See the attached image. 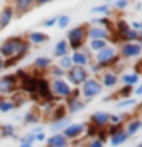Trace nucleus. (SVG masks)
Wrapping results in <instances>:
<instances>
[{
    "label": "nucleus",
    "mask_w": 142,
    "mask_h": 147,
    "mask_svg": "<svg viewBox=\"0 0 142 147\" xmlns=\"http://www.w3.org/2000/svg\"><path fill=\"white\" fill-rule=\"evenodd\" d=\"M29 52H31V45L24 36H9L4 41H0V56L5 59V68L18 65Z\"/></svg>",
    "instance_id": "nucleus-1"
},
{
    "label": "nucleus",
    "mask_w": 142,
    "mask_h": 147,
    "mask_svg": "<svg viewBox=\"0 0 142 147\" xmlns=\"http://www.w3.org/2000/svg\"><path fill=\"white\" fill-rule=\"evenodd\" d=\"M86 29H88V24H79V25H76V27L67 29L65 41L69 43L70 52H76V50L85 49L86 41H88V38H86Z\"/></svg>",
    "instance_id": "nucleus-2"
},
{
    "label": "nucleus",
    "mask_w": 142,
    "mask_h": 147,
    "mask_svg": "<svg viewBox=\"0 0 142 147\" xmlns=\"http://www.w3.org/2000/svg\"><path fill=\"white\" fill-rule=\"evenodd\" d=\"M94 61L101 65L104 70H113L117 68V65H121V56H119V50L115 45H108L101 52L94 54Z\"/></svg>",
    "instance_id": "nucleus-3"
},
{
    "label": "nucleus",
    "mask_w": 142,
    "mask_h": 147,
    "mask_svg": "<svg viewBox=\"0 0 142 147\" xmlns=\"http://www.w3.org/2000/svg\"><path fill=\"white\" fill-rule=\"evenodd\" d=\"M103 90H104V88L99 83V79H97V77H88L85 83L79 86V95H81V99H83V100L90 102L95 97H99V95L103 93Z\"/></svg>",
    "instance_id": "nucleus-4"
},
{
    "label": "nucleus",
    "mask_w": 142,
    "mask_h": 147,
    "mask_svg": "<svg viewBox=\"0 0 142 147\" xmlns=\"http://www.w3.org/2000/svg\"><path fill=\"white\" fill-rule=\"evenodd\" d=\"M74 88L67 83L65 79H54L50 81V93H52V99L58 100V102H63L65 99H69L72 95Z\"/></svg>",
    "instance_id": "nucleus-5"
},
{
    "label": "nucleus",
    "mask_w": 142,
    "mask_h": 147,
    "mask_svg": "<svg viewBox=\"0 0 142 147\" xmlns=\"http://www.w3.org/2000/svg\"><path fill=\"white\" fill-rule=\"evenodd\" d=\"M20 92V83L14 74H2L0 76V97H13Z\"/></svg>",
    "instance_id": "nucleus-6"
},
{
    "label": "nucleus",
    "mask_w": 142,
    "mask_h": 147,
    "mask_svg": "<svg viewBox=\"0 0 142 147\" xmlns=\"http://www.w3.org/2000/svg\"><path fill=\"white\" fill-rule=\"evenodd\" d=\"M33 99H38V100H36L38 106L43 104V102L54 100V99H52V93H50V81L45 76H41V77L36 79V93L33 95Z\"/></svg>",
    "instance_id": "nucleus-7"
},
{
    "label": "nucleus",
    "mask_w": 142,
    "mask_h": 147,
    "mask_svg": "<svg viewBox=\"0 0 142 147\" xmlns=\"http://www.w3.org/2000/svg\"><path fill=\"white\" fill-rule=\"evenodd\" d=\"M85 129H86V122H70L61 133H63V136L67 138V140L72 144V142L83 140V138H85Z\"/></svg>",
    "instance_id": "nucleus-8"
},
{
    "label": "nucleus",
    "mask_w": 142,
    "mask_h": 147,
    "mask_svg": "<svg viewBox=\"0 0 142 147\" xmlns=\"http://www.w3.org/2000/svg\"><path fill=\"white\" fill-rule=\"evenodd\" d=\"M88 77H90L88 70L86 68H81V67H72L70 70H67V74H65V81L72 88H79Z\"/></svg>",
    "instance_id": "nucleus-9"
},
{
    "label": "nucleus",
    "mask_w": 142,
    "mask_h": 147,
    "mask_svg": "<svg viewBox=\"0 0 142 147\" xmlns=\"http://www.w3.org/2000/svg\"><path fill=\"white\" fill-rule=\"evenodd\" d=\"M117 50H119V56H121V61L124 59H137V57L142 56V45L137 41L133 43H119L117 45Z\"/></svg>",
    "instance_id": "nucleus-10"
},
{
    "label": "nucleus",
    "mask_w": 142,
    "mask_h": 147,
    "mask_svg": "<svg viewBox=\"0 0 142 147\" xmlns=\"http://www.w3.org/2000/svg\"><path fill=\"white\" fill-rule=\"evenodd\" d=\"M63 106L67 109V115L69 117H74V115H77L81 111H85V108L88 106V102L83 100L81 97H74V95H70L69 99H65L63 100Z\"/></svg>",
    "instance_id": "nucleus-11"
},
{
    "label": "nucleus",
    "mask_w": 142,
    "mask_h": 147,
    "mask_svg": "<svg viewBox=\"0 0 142 147\" xmlns=\"http://www.w3.org/2000/svg\"><path fill=\"white\" fill-rule=\"evenodd\" d=\"M70 59H72L74 67L88 68V65H90V61L94 59V56L88 52L86 49H81V50H76V52H70Z\"/></svg>",
    "instance_id": "nucleus-12"
},
{
    "label": "nucleus",
    "mask_w": 142,
    "mask_h": 147,
    "mask_svg": "<svg viewBox=\"0 0 142 147\" xmlns=\"http://www.w3.org/2000/svg\"><path fill=\"white\" fill-rule=\"evenodd\" d=\"M88 124H92V126L97 127V129H106L110 126V113L108 111H103V109L94 111L90 115V119H88Z\"/></svg>",
    "instance_id": "nucleus-13"
},
{
    "label": "nucleus",
    "mask_w": 142,
    "mask_h": 147,
    "mask_svg": "<svg viewBox=\"0 0 142 147\" xmlns=\"http://www.w3.org/2000/svg\"><path fill=\"white\" fill-rule=\"evenodd\" d=\"M14 18H16V14H14V9H13L11 4H2L0 5V31L9 27Z\"/></svg>",
    "instance_id": "nucleus-14"
},
{
    "label": "nucleus",
    "mask_w": 142,
    "mask_h": 147,
    "mask_svg": "<svg viewBox=\"0 0 142 147\" xmlns=\"http://www.w3.org/2000/svg\"><path fill=\"white\" fill-rule=\"evenodd\" d=\"M97 79H99V83L103 84V88H106V90H115L119 86V76L113 70H104Z\"/></svg>",
    "instance_id": "nucleus-15"
},
{
    "label": "nucleus",
    "mask_w": 142,
    "mask_h": 147,
    "mask_svg": "<svg viewBox=\"0 0 142 147\" xmlns=\"http://www.w3.org/2000/svg\"><path fill=\"white\" fill-rule=\"evenodd\" d=\"M24 38L27 40V43L31 47H38V45H43V43H47L50 38H49V34L47 32H43V31H29L25 32Z\"/></svg>",
    "instance_id": "nucleus-16"
},
{
    "label": "nucleus",
    "mask_w": 142,
    "mask_h": 147,
    "mask_svg": "<svg viewBox=\"0 0 142 147\" xmlns=\"http://www.w3.org/2000/svg\"><path fill=\"white\" fill-rule=\"evenodd\" d=\"M52 65H54L52 57H49V56H38V57H34V61H33L31 67H33L34 72H41V76H45Z\"/></svg>",
    "instance_id": "nucleus-17"
},
{
    "label": "nucleus",
    "mask_w": 142,
    "mask_h": 147,
    "mask_svg": "<svg viewBox=\"0 0 142 147\" xmlns=\"http://www.w3.org/2000/svg\"><path fill=\"white\" fill-rule=\"evenodd\" d=\"M11 5H13L14 14H16V16H22V14L33 11L34 7H36V5H34V0H14Z\"/></svg>",
    "instance_id": "nucleus-18"
},
{
    "label": "nucleus",
    "mask_w": 142,
    "mask_h": 147,
    "mask_svg": "<svg viewBox=\"0 0 142 147\" xmlns=\"http://www.w3.org/2000/svg\"><path fill=\"white\" fill-rule=\"evenodd\" d=\"M45 147H70V142L63 136V133H50L45 140Z\"/></svg>",
    "instance_id": "nucleus-19"
},
{
    "label": "nucleus",
    "mask_w": 142,
    "mask_h": 147,
    "mask_svg": "<svg viewBox=\"0 0 142 147\" xmlns=\"http://www.w3.org/2000/svg\"><path fill=\"white\" fill-rule=\"evenodd\" d=\"M22 122L25 124V126H38V124L41 122V115L38 111V108H33V109H27V111L24 113V117H22Z\"/></svg>",
    "instance_id": "nucleus-20"
},
{
    "label": "nucleus",
    "mask_w": 142,
    "mask_h": 147,
    "mask_svg": "<svg viewBox=\"0 0 142 147\" xmlns=\"http://www.w3.org/2000/svg\"><path fill=\"white\" fill-rule=\"evenodd\" d=\"M140 81V76L135 72H121L119 76V83H122V86H133L135 88Z\"/></svg>",
    "instance_id": "nucleus-21"
},
{
    "label": "nucleus",
    "mask_w": 142,
    "mask_h": 147,
    "mask_svg": "<svg viewBox=\"0 0 142 147\" xmlns=\"http://www.w3.org/2000/svg\"><path fill=\"white\" fill-rule=\"evenodd\" d=\"M0 138H14V140H20V136L16 133V126L11 122L0 124Z\"/></svg>",
    "instance_id": "nucleus-22"
},
{
    "label": "nucleus",
    "mask_w": 142,
    "mask_h": 147,
    "mask_svg": "<svg viewBox=\"0 0 142 147\" xmlns=\"http://www.w3.org/2000/svg\"><path fill=\"white\" fill-rule=\"evenodd\" d=\"M124 131H126V135H128V138L135 136L140 131V119H139V117H133V119L126 120L124 122Z\"/></svg>",
    "instance_id": "nucleus-23"
},
{
    "label": "nucleus",
    "mask_w": 142,
    "mask_h": 147,
    "mask_svg": "<svg viewBox=\"0 0 142 147\" xmlns=\"http://www.w3.org/2000/svg\"><path fill=\"white\" fill-rule=\"evenodd\" d=\"M128 140H130V138H128V135H126L124 127H122L121 131H117V133H113V135L108 136V144H110L111 147H121L122 144H126Z\"/></svg>",
    "instance_id": "nucleus-24"
},
{
    "label": "nucleus",
    "mask_w": 142,
    "mask_h": 147,
    "mask_svg": "<svg viewBox=\"0 0 142 147\" xmlns=\"http://www.w3.org/2000/svg\"><path fill=\"white\" fill-rule=\"evenodd\" d=\"M67 109H65V106H63V102H58L56 104V108H54V111L50 113V117H49V124H54V122H59V120H63V119H67Z\"/></svg>",
    "instance_id": "nucleus-25"
},
{
    "label": "nucleus",
    "mask_w": 142,
    "mask_h": 147,
    "mask_svg": "<svg viewBox=\"0 0 142 147\" xmlns=\"http://www.w3.org/2000/svg\"><path fill=\"white\" fill-rule=\"evenodd\" d=\"M108 45H110V43H108V41H103V40H88L86 45H85V49L94 56V54H97V52H101L103 49H106Z\"/></svg>",
    "instance_id": "nucleus-26"
},
{
    "label": "nucleus",
    "mask_w": 142,
    "mask_h": 147,
    "mask_svg": "<svg viewBox=\"0 0 142 147\" xmlns=\"http://www.w3.org/2000/svg\"><path fill=\"white\" fill-rule=\"evenodd\" d=\"M52 54H54L56 59H59V57H63V56H69L70 54L69 43H67L65 40H58L56 45H54V50H52Z\"/></svg>",
    "instance_id": "nucleus-27"
},
{
    "label": "nucleus",
    "mask_w": 142,
    "mask_h": 147,
    "mask_svg": "<svg viewBox=\"0 0 142 147\" xmlns=\"http://www.w3.org/2000/svg\"><path fill=\"white\" fill-rule=\"evenodd\" d=\"M88 25H97V27H104V29H113V20H111V16H94Z\"/></svg>",
    "instance_id": "nucleus-28"
},
{
    "label": "nucleus",
    "mask_w": 142,
    "mask_h": 147,
    "mask_svg": "<svg viewBox=\"0 0 142 147\" xmlns=\"http://www.w3.org/2000/svg\"><path fill=\"white\" fill-rule=\"evenodd\" d=\"M65 70H61L58 67V65H52V67L49 68V72L45 74V77L49 79V81H54V79H65Z\"/></svg>",
    "instance_id": "nucleus-29"
},
{
    "label": "nucleus",
    "mask_w": 142,
    "mask_h": 147,
    "mask_svg": "<svg viewBox=\"0 0 142 147\" xmlns=\"http://www.w3.org/2000/svg\"><path fill=\"white\" fill-rule=\"evenodd\" d=\"M110 11H111L110 4H99V5L90 7V13H92V14H99V16H111Z\"/></svg>",
    "instance_id": "nucleus-30"
},
{
    "label": "nucleus",
    "mask_w": 142,
    "mask_h": 147,
    "mask_svg": "<svg viewBox=\"0 0 142 147\" xmlns=\"http://www.w3.org/2000/svg\"><path fill=\"white\" fill-rule=\"evenodd\" d=\"M128 113H110V126H124Z\"/></svg>",
    "instance_id": "nucleus-31"
},
{
    "label": "nucleus",
    "mask_w": 142,
    "mask_h": 147,
    "mask_svg": "<svg viewBox=\"0 0 142 147\" xmlns=\"http://www.w3.org/2000/svg\"><path fill=\"white\" fill-rule=\"evenodd\" d=\"M70 122H74L72 117H67V119L59 120V122H54V124H50V131H52V133H61V131H63L67 126H69Z\"/></svg>",
    "instance_id": "nucleus-32"
},
{
    "label": "nucleus",
    "mask_w": 142,
    "mask_h": 147,
    "mask_svg": "<svg viewBox=\"0 0 142 147\" xmlns=\"http://www.w3.org/2000/svg\"><path fill=\"white\" fill-rule=\"evenodd\" d=\"M11 111H14L11 97H0V113H11Z\"/></svg>",
    "instance_id": "nucleus-33"
},
{
    "label": "nucleus",
    "mask_w": 142,
    "mask_h": 147,
    "mask_svg": "<svg viewBox=\"0 0 142 147\" xmlns=\"http://www.w3.org/2000/svg\"><path fill=\"white\" fill-rule=\"evenodd\" d=\"M133 95V86H121L119 90L113 93V97H117V99H130Z\"/></svg>",
    "instance_id": "nucleus-34"
},
{
    "label": "nucleus",
    "mask_w": 142,
    "mask_h": 147,
    "mask_svg": "<svg viewBox=\"0 0 142 147\" xmlns=\"http://www.w3.org/2000/svg\"><path fill=\"white\" fill-rule=\"evenodd\" d=\"M11 100H13V104H14V109H18V108H22V106H25L27 95H24L22 92H16V93L11 97Z\"/></svg>",
    "instance_id": "nucleus-35"
},
{
    "label": "nucleus",
    "mask_w": 142,
    "mask_h": 147,
    "mask_svg": "<svg viewBox=\"0 0 142 147\" xmlns=\"http://www.w3.org/2000/svg\"><path fill=\"white\" fill-rule=\"evenodd\" d=\"M86 70H88V74H90V77H99L101 74L104 72V68L101 67V65H97L94 59L90 61V65H88V68H86Z\"/></svg>",
    "instance_id": "nucleus-36"
},
{
    "label": "nucleus",
    "mask_w": 142,
    "mask_h": 147,
    "mask_svg": "<svg viewBox=\"0 0 142 147\" xmlns=\"http://www.w3.org/2000/svg\"><path fill=\"white\" fill-rule=\"evenodd\" d=\"M56 65H58V67L61 68V70H65V72H67V70H70V68L74 67V65H72V59H70V54H69V56H63V57H59Z\"/></svg>",
    "instance_id": "nucleus-37"
},
{
    "label": "nucleus",
    "mask_w": 142,
    "mask_h": 147,
    "mask_svg": "<svg viewBox=\"0 0 142 147\" xmlns=\"http://www.w3.org/2000/svg\"><path fill=\"white\" fill-rule=\"evenodd\" d=\"M58 29H70V14H59L58 16Z\"/></svg>",
    "instance_id": "nucleus-38"
},
{
    "label": "nucleus",
    "mask_w": 142,
    "mask_h": 147,
    "mask_svg": "<svg viewBox=\"0 0 142 147\" xmlns=\"http://www.w3.org/2000/svg\"><path fill=\"white\" fill-rule=\"evenodd\" d=\"M33 133H34V142H40V144H45V140H47V135H45V131H43L40 126H36V127H33L31 129Z\"/></svg>",
    "instance_id": "nucleus-39"
},
{
    "label": "nucleus",
    "mask_w": 142,
    "mask_h": 147,
    "mask_svg": "<svg viewBox=\"0 0 142 147\" xmlns=\"http://www.w3.org/2000/svg\"><path fill=\"white\" fill-rule=\"evenodd\" d=\"M110 7H111L113 11H119V13H121V11H124V9H128V7H130V0H115V2L110 4Z\"/></svg>",
    "instance_id": "nucleus-40"
},
{
    "label": "nucleus",
    "mask_w": 142,
    "mask_h": 147,
    "mask_svg": "<svg viewBox=\"0 0 142 147\" xmlns=\"http://www.w3.org/2000/svg\"><path fill=\"white\" fill-rule=\"evenodd\" d=\"M139 102L133 99V97H130V99H122V100H119L117 104H115V108L117 109H126V108H131V106H137Z\"/></svg>",
    "instance_id": "nucleus-41"
},
{
    "label": "nucleus",
    "mask_w": 142,
    "mask_h": 147,
    "mask_svg": "<svg viewBox=\"0 0 142 147\" xmlns=\"http://www.w3.org/2000/svg\"><path fill=\"white\" fill-rule=\"evenodd\" d=\"M104 144L106 142H103L101 138H90L85 142V147H104Z\"/></svg>",
    "instance_id": "nucleus-42"
},
{
    "label": "nucleus",
    "mask_w": 142,
    "mask_h": 147,
    "mask_svg": "<svg viewBox=\"0 0 142 147\" xmlns=\"http://www.w3.org/2000/svg\"><path fill=\"white\" fill-rule=\"evenodd\" d=\"M58 16H59V14H54V16H50V18H45V20H43V27H45V29H50V27H54L56 24H58Z\"/></svg>",
    "instance_id": "nucleus-43"
},
{
    "label": "nucleus",
    "mask_w": 142,
    "mask_h": 147,
    "mask_svg": "<svg viewBox=\"0 0 142 147\" xmlns=\"http://www.w3.org/2000/svg\"><path fill=\"white\" fill-rule=\"evenodd\" d=\"M20 145L18 147H34V142L33 140H29V138H25V136H20Z\"/></svg>",
    "instance_id": "nucleus-44"
},
{
    "label": "nucleus",
    "mask_w": 142,
    "mask_h": 147,
    "mask_svg": "<svg viewBox=\"0 0 142 147\" xmlns=\"http://www.w3.org/2000/svg\"><path fill=\"white\" fill-rule=\"evenodd\" d=\"M133 95H137V97H142V83H139L135 88H133Z\"/></svg>",
    "instance_id": "nucleus-45"
},
{
    "label": "nucleus",
    "mask_w": 142,
    "mask_h": 147,
    "mask_svg": "<svg viewBox=\"0 0 142 147\" xmlns=\"http://www.w3.org/2000/svg\"><path fill=\"white\" fill-rule=\"evenodd\" d=\"M70 147H85V142H83V140H79V142H72Z\"/></svg>",
    "instance_id": "nucleus-46"
},
{
    "label": "nucleus",
    "mask_w": 142,
    "mask_h": 147,
    "mask_svg": "<svg viewBox=\"0 0 142 147\" xmlns=\"http://www.w3.org/2000/svg\"><path fill=\"white\" fill-rule=\"evenodd\" d=\"M111 99H113V93H110V95H104L101 102H111Z\"/></svg>",
    "instance_id": "nucleus-47"
},
{
    "label": "nucleus",
    "mask_w": 142,
    "mask_h": 147,
    "mask_svg": "<svg viewBox=\"0 0 142 147\" xmlns=\"http://www.w3.org/2000/svg\"><path fill=\"white\" fill-rule=\"evenodd\" d=\"M4 70H5V59L0 56V72H4Z\"/></svg>",
    "instance_id": "nucleus-48"
},
{
    "label": "nucleus",
    "mask_w": 142,
    "mask_h": 147,
    "mask_svg": "<svg viewBox=\"0 0 142 147\" xmlns=\"http://www.w3.org/2000/svg\"><path fill=\"white\" fill-rule=\"evenodd\" d=\"M137 106H139V109H140V111H142V100L139 102V104H137Z\"/></svg>",
    "instance_id": "nucleus-49"
},
{
    "label": "nucleus",
    "mask_w": 142,
    "mask_h": 147,
    "mask_svg": "<svg viewBox=\"0 0 142 147\" xmlns=\"http://www.w3.org/2000/svg\"><path fill=\"white\" fill-rule=\"evenodd\" d=\"M140 131H142V119H140Z\"/></svg>",
    "instance_id": "nucleus-50"
},
{
    "label": "nucleus",
    "mask_w": 142,
    "mask_h": 147,
    "mask_svg": "<svg viewBox=\"0 0 142 147\" xmlns=\"http://www.w3.org/2000/svg\"><path fill=\"white\" fill-rule=\"evenodd\" d=\"M137 147H142V142H139V145H137Z\"/></svg>",
    "instance_id": "nucleus-51"
}]
</instances>
